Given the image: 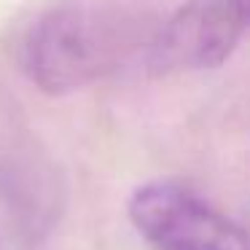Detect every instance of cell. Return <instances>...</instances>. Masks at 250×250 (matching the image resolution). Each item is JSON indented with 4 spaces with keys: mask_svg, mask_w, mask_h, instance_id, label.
I'll return each mask as SVG.
<instances>
[{
    "mask_svg": "<svg viewBox=\"0 0 250 250\" xmlns=\"http://www.w3.org/2000/svg\"><path fill=\"white\" fill-rule=\"evenodd\" d=\"M159 24L100 3H62L27 33L24 73L46 94L86 89L129 62H146Z\"/></svg>",
    "mask_w": 250,
    "mask_h": 250,
    "instance_id": "6da1fadb",
    "label": "cell"
},
{
    "mask_svg": "<svg viewBox=\"0 0 250 250\" xmlns=\"http://www.w3.org/2000/svg\"><path fill=\"white\" fill-rule=\"evenodd\" d=\"M250 33V0H186L156 27L146 67L153 73L212 70Z\"/></svg>",
    "mask_w": 250,
    "mask_h": 250,
    "instance_id": "7a4b0ae2",
    "label": "cell"
},
{
    "mask_svg": "<svg viewBox=\"0 0 250 250\" xmlns=\"http://www.w3.org/2000/svg\"><path fill=\"white\" fill-rule=\"evenodd\" d=\"M129 218L156 250H250V234L239 223L180 183L159 180L137 188Z\"/></svg>",
    "mask_w": 250,
    "mask_h": 250,
    "instance_id": "3957f363",
    "label": "cell"
}]
</instances>
